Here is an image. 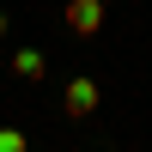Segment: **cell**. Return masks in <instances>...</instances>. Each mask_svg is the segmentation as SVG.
Instances as JSON below:
<instances>
[{"instance_id": "7a4b0ae2", "label": "cell", "mask_w": 152, "mask_h": 152, "mask_svg": "<svg viewBox=\"0 0 152 152\" xmlns=\"http://www.w3.org/2000/svg\"><path fill=\"white\" fill-rule=\"evenodd\" d=\"M97 97H104V91H97V79H85V73H79V79H67V91H61V110H67L73 122H85V116H97Z\"/></svg>"}, {"instance_id": "5b68a950", "label": "cell", "mask_w": 152, "mask_h": 152, "mask_svg": "<svg viewBox=\"0 0 152 152\" xmlns=\"http://www.w3.org/2000/svg\"><path fill=\"white\" fill-rule=\"evenodd\" d=\"M0 37H6V12H0Z\"/></svg>"}, {"instance_id": "6da1fadb", "label": "cell", "mask_w": 152, "mask_h": 152, "mask_svg": "<svg viewBox=\"0 0 152 152\" xmlns=\"http://www.w3.org/2000/svg\"><path fill=\"white\" fill-rule=\"evenodd\" d=\"M61 24H67L73 37H97L104 31V0H67V6H61Z\"/></svg>"}, {"instance_id": "277c9868", "label": "cell", "mask_w": 152, "mask_h": 152, "mask_svg": "<svg viewBox=\"0 0 152 152\" xmlns=\"http://www.w3.org/2000/svg\"><path fill=\"white\" fill-rule=\"evenodd\" d=\"M0 152H31V140H24L18 128H0Z\"/></svg>"}, {"instance_id": "3957f363", "label": "cell", "mask_w": 152, "mask_h": 152, "mask_svg": "<svg viewBox=\"0 0 152 152\" xmlns=\"http://www.w3.org/2000/svg\"><path fill=\"white\" fill-rule=\"evenodd\" d=\"M12 73H18L24 85H37V79H43L49 67H43V55H37V49H18V55H12Z\"/></svg>"}]
</instances>
